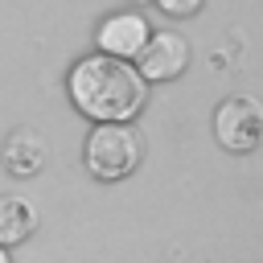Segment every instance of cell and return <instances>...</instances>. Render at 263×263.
I'll use <instances>...</instances> for the list:
<instances>
[{"instance_id": "cell-1", "label": "cell", "mask_w": 263, "mask_h": 263, "mask_svg": "<svg viewBox=\"0 0 263 263\" xmlns=\"http://www.w3.org/2000/svg\"><path fill=\"white\" fill-rule=\"evenodd\" d=\"M66 99L90 123H132L148 103V82L132 62L95 49L66 70Z\"/></svg>"}, {"instance_id": "cell-2", "label": "cell", "mask_w": 263, "mask_h": 263, "mask_svg": "<svg viewBox=\"0 0 263 263\" xmlns=\"http://www.w3.org/2000/svg\"><path fill=\"white\" fill-rule=\"evenodd\" d=\"M82 160L95 181H123L144 164V136L136 132V123H95Z\"/></svg>"}, {"instance_id": "cell-3", "label": "cell", "mask_w": 263, "mask_h": 263, "mask_svg": "<svg viewBox=\"0 0 263 263\" xmlns=\"http://www.w3.org/2000/svg\"><path fill=\"white\" fill-rule=\"evenodd\" d=\"M214 140L234 152L247 156L263 144V103L251 95H230L214 107Z\"/></svg>"}, {"instance_id": "cell-4", "label": "cell", "mask_w": 263, "mask_h": 263, "mask_svg": "<svg viewBox=\"0 0 263 263\" xmlns=\"http://www.w3.org/2000/svg\"><path fill=\"white\" fill-rule=\"evenodd\" d=\"M132 66H136V74H140L144 82H173V78H181L185 66H189V41H185L181 33H173V29L148 33V41H144V49L136 53Z\"/></svg>"}, {"instance_id": "cell-5", "label": "cell", "mask_w": 263, "mask_h": 263, "mask_svg": "<svg viewBox=\"0 0 263 263\" xmlns=\"http://www.w3.org/2000/svg\"><path fill=\"white\" fill-rule=\"evenodd\" d=\"M152 25L144 21V12L136 8H123V12H111L99 21L95 29V49L99 53H111V58H123V62H136V53L144 49Z\"/></svg>"}, {"instance_id": "cell-6", "label": "cell", "mask_w": 263, "mask_h": 263, "mask_svg": "<svg viewBox=\"0 0 263 263\" xmlns=\"http://www.w3.org/2000/svg\"><path fill=\"white\" fill-rule=\"evenodd\" d=\"M45 160H49V144H45V136L37 127H12L4 136V144H0V168L8 177H16V181L37 177L45 168Z\"/></svg>"}, {"instance_id": "cell-7", "label": "cell", "mask_w": 263, "mask_h": 263, "mask_svg": "<svg viewBox=\"0 0 263 263\" xmlns=\"http://www.w3.org/2000/svg\"><path fill=\"white\" fill-rule=\"evenodd\" d=\"M37 230V210L33 201L16 197V193H0V247H21L29 234Z\"/></svg>"}, {"instance_id": "cell-8", "label": "cell", "mask_w": 263, "mask_h": 263, "mask_svg": "<svg viewBox=\"0 0 263 263\" xmlns=\"http://www.w3.org/2000/svg\"><path fill=\"white\" fill-rule=\"evenodd\" d=\"M152 4H156L164 16H173V21H185V16H197L205 0H152Z\"/></svg>"}, {"instance_id": "cell-9", "label": "cell", "mask_w": 263, "mask_h": 263, "mask_svg": "<svg viewBox=\"0 0 263 263\" xmlns=\"http://www.w3.org/2000/svg\"><path fill=\"white\" fill-rule=\"evenodd\" d=\"M0 263H12V259H8V251H4V247H0Z\"/></svg>"}, {"instance_id": "cell-10", "label": "cell", "mask_w": 263, "mask_h": 263, "mask_svg": "<svg viewBox=\"0 0 263 263\" xmlns=\"http://www.w3.org/2000/svg\"><path fill=\"white\" fill-rule=\"evenodd\" d=\"M132 4H152V0H132Z\"/></svg>"}]
</instances>
